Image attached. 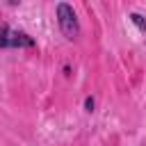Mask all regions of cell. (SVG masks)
<instances>
[{"mask_svg": "<svg viewBox=\"0 0 146 146\" xmlns=\"http://www.w3.org/2000/svg\"><path fill=\"white\" fill-rule=\"evenodd\" d=\"M57 25H59V32H62L68 41L78 39V34H80V23H78V16H75L73 7H71L68 2H59V5H57Z\"/></svg>", "mask_w": 146, "mask_h": 146, "instance_id": "obj_1", "label": "cell"}, {"mask_svg": "<svg viewBox=\"0 0 146 146\" xmlns=\"http://www.w3.org/2000/svg\"><path fill=\"white\" fill-rule=\"evenodd\" d=\"M94 107H96V100H94L91 96H87V98H84V110H87V112H94Z\"/></svg>", "mask_w": 146, "mask_h": 146, "instance_id": "obj_4", "label": "cell"}, {"mask_svg": "<svg viewBox=\"0 0 146 146\" xmlns=\"http://www.w3.org/2000/svg\"><path fill=\"white\" fill-rule=\"evenodd\" d=\"M9 2H11V5H18V2H21V0H9Z\"/></svg>", "mask_w": 146, "mask_h": 146, "instance_id": "obj_5", "label": "cell"}, {"mask_svg": "<svg viewBox=\"0 0 146 146\" xmlns=\"http://www.w3.org/2000/svg\"><path fill=\"white\" fill-rule=\"evenodd\" d=\"M128 18H130V23H132V25H137V30H139L141 34H146V18H144L139 11H132Z\"/></svg>", "mask_w": 146, "mask_h": 146, "instance_id": "obj_3", "label": "cell"}, {"mask_svg": "<svg viewBox=\"0 0 146 146\" xmlns=\"http://www.w3.org/2000/svg\"><path fill=\"white\" fill-rule=\"evenodd\" d=\"M0 48H34V39L23 30L0 25Z\"/></svg>", "mask_w": 146, "mask_h": 146, "instance_id": "obj_2", "label": "cell"}]
</instances>
